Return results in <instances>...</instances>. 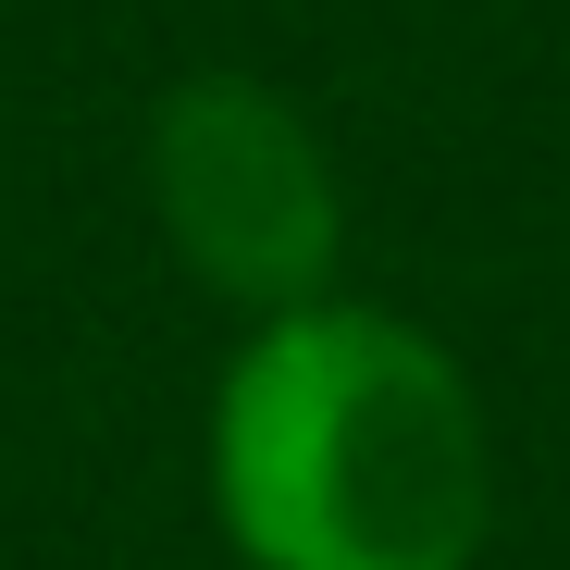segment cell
Segmentation results:
<instances>
[{
  "label": "cell",
  "instance_id": "1",
  "mask_svg": "<svg viewBox=\"0 0 570 570\" xmlns=\"http://www.w3.org/2000/svg\"><path fill=\"white\" fill-rule=\"evenodd\" d=\"M212 497L248 570H471L497 521V446L434 335L311 298L236 347Z\"/></svg>",
  "mask_w": 570,
  "mask_h": 570
},
{
  "label": "cell",
  "instance_id": "2",
  "mask_svg": "<svg viewBox=\"0 0 570 570\" xmlns=\"http://www.w3.org/2000/svg\"><path fill=\"white\" fill-rule=\"evenodd\" d=\"M149 199L174 261L248 311H311L335 273V161L261 75H186L149 125Z\"/></svg>",
  "mask_w": 570,
  "mask_h": 570
}]
</instances>
